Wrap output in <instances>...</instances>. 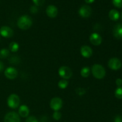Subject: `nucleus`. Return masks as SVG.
<instances>
[{"label":"nucleus","instance_id":"9","mask_svg":"<svg viewBox=\"0 0 122 122\" xmlns=\"http://www.w3.org/2000/svg\"><path fill=\"white\" fill-rule=\"evenodd\" d=\"M4 75L5 77L9 79H14L17 76L18 72L15 68L10 67L5 70Z\"/></svg>","mask_w":122,"mask_h":122},{"label":"nucleus","instance_id":"3","mask_svg":"<svg viewBox=\"0 0 122 122\" xmlns=\"http://www.w3.org/2000/svg\"><path fill=\"white\" fill-rule=\"evenodd\" d=\"M20 98L19 96L15 94H11L7 99V104L11 108L15 109L17 108L20 104Z\"/></svg>","mask_w":122,"mask_h":122},{"label":"nucleus","instance_id":"14","mask_svg":"<svg viewBox=\"0 0 122 122\" xmlns=\"http://www.w3.org/2000/svg\"><path fill=\"white\" fill-rule=\"evenodd\" d=\"M113 34L114 36L116 39H122V24H117L115 25L113 27Z\"/></svg>","mask_w":122,"mask_h":122},{"label":"nucleus","instance_id":"28","mask_svg":"<svg viewBox=\"0 0 122 122\" xmlns=\"http://www.w3.org/2000/svg\"><path fill=\"white\" fill-rule=\"evenodd\" d=\"M30 11L33 14H36L38 12V7L36 5H33L31 6L30 8Z\"/></svg>","mask_w":122,"mask_h":122},{"label":"nucleus","instance_id":"10","mask_svg":"<svg viewBox=\"0 0 122 122\" xmlns=\"http://www.w3.org/2000/svg\"><path fill=\"white\" fill-rule=\"evenodd\" d=\"M0 34L4 38H9L13 36L14 32L11 28L8 26H2L0 29Z\"/></svg>","mask_w":122,"mask_h":122},{"label":"nucleus","instance_id":"29","mask_svg":"<svg viewBox=\"0 0 122 122\" xmlns=\"http://www.w3.org/2000/svg\"><path fill=\"white\" fill-rule=\"evenodd\" d=\"M116 84L117 85L118 87L122 86V79L120 78L117 79L116 81Z\"/></svg>","mask_w":122,"mask_h":122},{"label":"nucleus","instance_id":"22","mask_svg":"<svg viewBox=\"0 0 122 122\" xmlns=\"http://www.w3.org/2000/svg\"><path fill=\"white\" fill-rule=\"evenodd\" d=\"M10 63L11 64H17L18 63H20V59L19 57L17 56H13L11 58H10L9 59Z\"/></svg>","mask_w":122,"mask_h":122},{"label":"nucleus","instance_id":"16","mask_svg":"<svg viewBox=\"0 0 122 122\" xmlns=\"http://www.w3.org/2000/svg\"><path fill=\"white\" fill-rule=\"evenodd\" d=\"M108 16L110 20L113 21H117L120 18V13L117 10L115 9H112L108 13Z\"/></svg>","mask_w":122,"mask_h":122},{"label":"nucleus","instance_id":"24","mask_svg":"<svg viewBox=\"0 0 122 122\" xmlns=\"http://www.w3.org/2000/svg\"><path fill=\"white\" fill-rule=\"evenodd\" d=\"M76 93L79 96H82L86 94V89L82 88H78L76 89Z\"/></svg>","mask_w":122,"mask_h":122},{"label":"nucleus","instance_id":"7","mask_svg":"<svg viewBox=\"0 0 122 122\" xmlns=\"http://www.w3.org/2000/svg\"><path fill=\"white\" fill-rule=\"evenodd\" d=\"M4 122H20V117L15 112H9L5 116Z\"/></svg>","mask_w":122,"mask_h":122},{"label":"nucleus","instance_id":"30","mask_svg":"<svg viewBox=\"0 0 122 122\" xmlns=\"http://www.w3.org/2000/svg\"><path fill=\"white\" fill-rule=\"evenodd\" d=\"M114 122H122V117L120 116H117L114 119Z\"/></svg>","mask_w":122,"mask_h":122},{"label":"nucleus","instance_id":"15","mask_svg":"<svg viewBox=\"0 0 122 122\" xmlns=\"http://www.w3.org/2000/svg\"><path fill=\"white\" fill-rule=\"evenodd\" d=\"M29 114V109L26 105H22L19 107V114L22 117H27Z\"/></svg>","mask_w":122,"mask_h":122},{"label":"nucleus","instance_id":"5","mask_svg":"<svg viewBox=\"0 0 122 122\" xmlns=\"http://www.w3.org/2000/svg\"><path fill=\"white\" fill-rule=\"evenodd\" d=\"M108 66L110 69L112 70H117L122 67V63L120 60L114 57L109 60L108 62Z\"/></svg>","mask_w":122,"mask_h":122},{"label":"nucleus","instance_id":"26","mask_svg":"<svg viewBox=\"0 0 122 122\" xmlns=\"http://www.w3.org/2000/svg\"><path fill=\"white\" fill-rule=\"evenodd\" d=\"M32 1H33V3L35 4V5L38 7V6H41L44 4L45 0H32Z\"/></svg>","mask_w":122,"mask_h":122},{"label":"nucleus","instance_id":"2","mask_svg":"<svg viewBox=\"0 0 122 122\" xmlns=\"http://www.w3.org/2000/svg\"><path fill=\"white\" fill-rule=\"evenodd\" d=\"M91 71L93 76L95 78L98 79H101L106 76V70L104 67L101 64H95L93 65L92 67Z\"/></svg>","mask_w":122,"mask_h":122},{"label":"nucleus","instance_id":"20","mask_svg":"<svg viewBox=\"0 0 122 122\" xmlns=\"http://www.w3.org/2000/svg\"><path fill=\"white\" fill-rule=\"evenodd\" d=\"M68 84H69V83H68L67 81H66V79H62L59 81V82L58 83V85L60 88L64 89L67 87Z\"/></svg>","mask_w":122,"mask_h":122},{"label":"nucleus","instance_id":"23","mask_svg":"<svg viewBox=\"0 0 122 122\" xmlns=\"http://www.w3.org/2000/svg\"><path fill=\"white\" fill-rule=\"evenodd\" d=\"M113 4L117 8H122V0H112Z\"/></svg>","mask_w":122,"mask_h":122},{"label":"nucleus","instance_id":"6","mask_svg":"<svg viewBox=\"0 0 122 122\" xmlns=\"http://www.w3.org/2000/svg\"><path fill=\"white\" fill-rule=\"evenodd\" d=\"M63 106V101L60 98L54 97L50 101V107L55 112L58 111Z\"/></svg>","mask_w":122,"mask_h":122},{"label":"nucleus","instance_id":"12","mask_svg":"<svg viewBox=\"0 0 122 122\" xmlns=\"http://www.w3.org/2000/svg\"><path fill=\"white\" fill-rule=\"evenodd\" d=\"M46 13L50 18H55L58 14V9L54 5H50L46 9Z\"/></svg>","mask_w":122,"mask_h":122},{"label":"nucleus","instance_id":"1","mask_svg":"<svg viewBox=\"0 0 122 122\" xmlns=\"http://www.w3.org/2000/svg\"><path fill=\"white\" fill-rule=\"evenodd\" d=\"M32 25V20L30 17L24 15L20 17L17 21V26L20 29L27 30Z\"/></svg>","mask_w":122,"mask_h":122},{"label":"nucleus","instance_id":"31","mask_svg":"<svg viewBox=\"0 0 122 122\" xmlns=\"http://www.w3.org/2000/svg\"><path fill=\"white\" fill-rule=\"evenodd\" d=\"M40 122H48V118L45 116H43L41 118Z\"/></svg>","mask_w":122,"mask_h":122},{"label":"nucleus","instance_id":"4","mask_svg":"<svg viewBox=\"0 0 122 122\" xmlns=\"http://www.w3.org/2000/svg\"><path fill=\"white\" fill-rule=\"evenodd\" d=\"M58 74L60 76L64 79H69L72 76L73 73L70 68L67 66H61L58 70Z\"/></svg>","mask_w":122,"mask_h":122},{"label":"nucleus","instance_id":"34","mask_svg":"<svg viewBox=\"0 0 122 122\" xmlns=\"http://www.w3.org/2000/svg\"><path fill=\"white\" fill-rule=\"evenodd\" d=\"M121 17H122V15H121Z\"/></svg>","mask_w":122,"mask_h":122},{"label":"nucleus","instance_id":"8","mask_svg":"<svg viewBox=\"0 0 122 122\" xmlns=\"http://www.w3.org/2000/svg\"><path fill=\"white\" fill-rule=\"evenodd\" d=\"M92 14V9L88 5H83L79 10V14L83 18H88Z\"/></svg>","mask_w":122,"mask_h":122},{"label":"nucleus","instance_id":"13","mask_svg":"<svg viewBox=\"0 0 122 122\" xmlns=\"http://www.w3.org/2000/svg\"><path fill=\"white\" fill-rule=\"evenodd\" d=\"M81 53L85 58H89L92 55V50L88 45H83L81 48Z\"/></svg>","mask_w":122,"mask_h":122},{"label":"nucleus","instance_id":"33","mask_svg":"<svg viewBox=\"0 0 122 122\" xmlns=\"http://www.w3.org/2000/svg\"><path fill=\"white\" fill-rule=\"evenodd\" d=\"M94 1H95V0H85V1L87 4H91L92 3V2H94Z\"/></svg>","mask_w":122,"mask_h":122},{"label":"nucleus","instance_id":"11","mask_svg":"<svg viewBox=\"0 0 122 122\" xmlns=\"http://www.w3.org/2000/svg\"><path fill=\"white\" fill-rule=\"evenodd\" d=\"M89 41L92 45L98 46L102 42V38L97 33H93L89 36Z\"/></svg>","mask_w":122,"mask_h":122},{"label":"nucleus","instance_id":"17","mask_svg":"<svg viewBox=\"0 0 122 122\" xmlns=\"http://www.w3.org/2000/svg\"><path fill=\"white\" fill-rule=\"evenodd\" d=\"M90 75V69L88 67H84L81 70V75L83 77H88Z\"/></svg>","mask_w":122,"mask_h":122},{"label":"nucleus","instance_id":"21","mask_svg":"<svg viewBox=\"0 0 122 122\" xmlns=\"http://www.w3.org/2000/svg\"><path fill=\"white\" fill-rule=\"evenodd\" d=\"M114 95L117 99H119V100L122 99V86L118 87L116 89L115 92H114Z\"/></svg>","mask_w":122,"mask_h":122},{"label":"nucleus","instance_id":"19","mask_svg":"<svg viewBox=\"0 0 122 122\" xmlns=\"http://www.w3.org/2000/svg\"><path fill=\"white\" fill-rule=\"evenodd\" d=\"M9 51L8 50L5 48L2 49L0 51V58L1 59H4V58H6L8 56H9Z\"/></svg>","mask_w":122,"mask_h":122},{"label":"nucleus","instance_id":"18","mask_svg":"<svg viewBox=\"0 0 122 122\" xmlns=\"http://www.w3.org/2000/svg\"><path fill=\"white\" fill-rule=\"evenodd\" d=\"M9 48L11 52H15L19 50V45L16 42H12L10 43L9 45Z\"/></svg>","mask_w":122,"mask_h":122},{"label":"nucleus","instance_id":"27","mask_svg":"<svg viewBox=\"0 0 122 122\" xmlns=\"http://www.w3.org/2000/svg\"><path fill=\"white\" fill-rule=\"evenodd\" d=\"M26 122H39L35 116H29L26 119Z\"/></svg>","mask_w":122,"mask_h":122},{"label":"nucleus","instance_id":"32","mask_svg":"<svg viewBox=\"0 0 122 122\" xmlns=\"http://www.w3.org/2000/svg\"><path fill=\"white\" fill-rule=\"evenodd\" d=\"M4 68V63L2 61H0V72L2 71L3 70Z\"/></svg>","mask_w":122,"mask_h":122},{"label":"nucleus","instance_id":"25","mask_svg":"<svg viewBox=\"0 0 122 122\" xmlns=\"http://www.w3.org/2000/svg\"><path fill=\"white\" fill-rule=\"evenodd\" d=\"M52 117H53V119L56 120H59L60 119L61 117V113H60L58 111H56L54 113H53V115H52Z\"/></svg>","mask_w":122,"mask_h":122}]
</instances>
